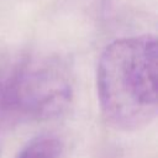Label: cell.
Listing matches in <instances>:
<instances>
[{"instance_id":"obj_1","label":"cell","mask_w":158,"mask_h":158,"mask_svg":"<svg viewBox=\"0 0 158 158\" xmlns=\"http://www.w3.org/2000/svg\"><path fill=\"white\" fill-rule=\"evenodd\" d=\"M101 112L115 128L136 131L157 116V41L152 35L115 40L96 69Z\"/></svg>"},{"instance_id":"obj_2","label":"cell","mask_w":158,"mask_h":158,"mask_svg":"<svg viewBox=\"0 0 158 158\" xmlns=\"http://www.w3.org/2000/svg\"><path fill=\"white\" fill-rule=\"evenodd\" d=\"M72 98L69 72L56 58L28 57L0 74V104L22 115L57 117L68 109Z\"/></svg>"},{"instance_id":"obj_3","label":"cell","mask_w":158,"mask_h":158,"mask_svg":"<svg viewBox=\"0 0 158 158\" xmlns=\"http://www.w3.org/2000/svg\"><path fill=\"white\" fill-rule=\"evenodd\" d=\"M62 153V143L57 137L41 136L30 141L17 158H59Z\"/></svg>"}]
</instances>
